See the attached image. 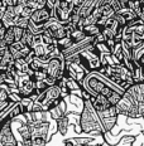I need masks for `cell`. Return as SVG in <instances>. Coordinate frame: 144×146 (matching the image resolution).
Segmentation results:
<instances>
[{
  "label": "cell",
  "instance_id": "cell-10",
  "mask_svg": "<svg viewBox=\"0 0 144 146\" xmlns=\"http://www.w3.org/2000/svg\"><path fill=\"white\" fill-rule=\"evenodd\" d=\"M77 9L70 0H58L56 8L53 10V17L61 23H70L73 13H76Z\"/></svg>",
  "mask_w": 144,
  "mask_h": 146
},
{
  "label": "cell",
  "instance_id": "cell-16",
  "mask_svg": "<svg viewBox=\"0 0 144 146\" xmlns=\"http://www.w3.org/2000/svg\"><path fill=\"white\" fill-rule=\"evenodd\" d=\"M8 48L10 50V53L13 54L14 59H28L29 56L33 53L32 48L22 43V42H17V43L9 45Z\"/></svg>",
  "mask_w": 144,
  "mask_h": 146
},
{
  "label": "cell",
  "instance_id": "cell-2",
  "mask_svg": "<svg viewBox=\"0 0 144 146\" xmlns=\"http://www.w3.org/2000/svg\"><path fill=\"white\" fill-rule=\"evenodd\" d=\"M82 103H84V106H82V111L78 118L77 131L80 133H86V135H91V133L105 135V127L101 122L97 111L94 108L90 98L84 97Z\"/></svg>",
  "mask_w": 144,
  "mask_h": 146
},
{
  "label": "cell",
  "instance_id": "cell-29",
  "mask_svg": "<svg viewBox=\"0 0 144 146\" xmlns=\"http://www.w3.org/2000/svg\"><path fill=\"white\" fill-rule=\"evenodd\" d=\"M58 0H46V7H47L50 10L53 11L54 8H56V4H57Z\"/></svg>",
  "mask_w": 144,
  "mask_h": 146
},
{
  "label": "cell",
  "instance_id": "cell-6",
  "mask_svg": "<svg viewBox=\"0 0 144 146\" xmlns=\"http://www.w3.org/2000/svg\"><path fill=\"white\" fill-rule=\"evenodd\" d=\"M77 58H78L80 64L84 67L87 73L99 72L101 67L104 66V59H102V56H101L100 47L95 43L92 45H90L87 49L78 53Z\"/></svg>",
  "mask_w": 144,
  "mask_h": 146
},
{
  "label": "cell",
  "instance_id": "cell-31",
  "mask_svg": "<svg viewBox=\"0 0 144 146\" xmlns=\"http://www.w3.org/2000/svg\"><path fill=\"white\" fill-rule=\"evenodd\" d=\"M18 1H19V0H4V3H5L7 7H14V5H18Z\"/></svg>",
  "mask_w": 144,
  "mask_h": 146
},
{
  "label": "cell",
  "instance_id": "cell-21",
  "mask_svg": "<svg viewBox=\"0 0 144 146\" xmlns=\"http://www.w3.org/2000/svg\"><path fill=\"white\" fill-rule=\"evenodd\" d=\"M57 123V131L60 135L65 136L67 132H68V129H70V125H71V121H70V116L66 115V116L61 117L60 120L56 121Z\"/></svg>",
  "mask_w": 144,
  "mask_h": 146
},
{
  "label": "cell",
  "instance_id": "cell-32",
  "mask_svg": "<svg viewBox=\"0 0 144 146\" xmlns=\"http://www.w3.org/2000/svg\"><path fill=\"white\" fill-rule=\"evenodd\" d=\"M4 83H5V74L3 72H0V86Z\"/></svg>",
  "mask_w": 144,
  "mask_h": 146
},
{
  "label": "cell",
  "instance_id": "cell-19",
  "mask_svg": "<svg viewBox=\"0 0 144 146\" xmlns=\"http://www.w3.org/2000/svg\"><path fill=\"white\" fill-rule=\"evenodd\" d=\"M88 98H90V101H91V103H92L94 108L96 110L97 112H101V111H104V110L109 108L110 106H113L111 103H110L109 100L106 98L105 96H102V95L88 96Z\"/></svg>",
  "mask_w": 144,
  "mask_h": 146
},
{
  "label": "cell",
  "instance_id": "cell-13",
  "mask_svg": "<svg viewBox=\"0 0 144 146\" xmlns=\"http://www.w3.org/2000/svg\"><path fill=\"white\" fill-rule=\"evenodd\" d=\"M124 95L129 97L135 105H144V82H135L125 90Z\"/></svg>",
  "mask_w": 144,
  "mask_h": 146
},
{
  "label": "cell",
  "instance_id": "cell-20",
  "mask_svg": "<svg viewBox=\"0 0 144 146\" xmlns=\"http://www.w3.org/2000/svg\"><path fill=\"white\" fill-rule=\"evenodd\" d=\"M48 113H50V117L52 118V120H54V121H57V120H60L61 117L66 116L67 115V105H66V102L63 101L61 105H58L57 107L52 108Z\"/></svg>",
  "mask_w": 144,
  "mask_h": 146
},
{
  "label": "cell",
  "instance_id": "cell-24",
  "mask_svg": "<svg viewBox=\"0 0 144 146\" xmlns=\"http://www.w3.org/2000/svg\"><path fill=\"white\" fill-rule=\"evenodd\" d=\"M68 36L71 38V40L73 42V43H78V42H82L87 38L86 33H85L84 29H81V28H75Z\"/></svg>",
  "mask_w": 144,
  "mask_h": 146
},
{
  "label": "cell",
  "instance_id": "cell-5",
  "mask_svg": "<svg viewBox=\"0 0 144 146\" xmlns=\"http://www.w3.org/2000/svg\"><path fill=\"white\" fill-rule=\"evenodd\" d=\"M42 115L44 113H39V117L34 112L24 115L32 130V146H46L50 140V121L42 117Z\"/></svg>",
  "mask_w": 144,
  "mask_h": 146
},
{
  "label": "cell",
  "instance_id": "cell-33",
  "mask_svg": "<svg viewBox=\"0 0 144 146\" xmlns=\"http://www.w3.org/2000/svg\"><path fill=\"white\" fill-rule=\"evenodd\" d=\"M119 1L121 3V5H123V7H124V8H127V7H128V4H129V1H130V0H119Z\"/></svg>",
  "mask_w": 144,
  "mask_h": 146
},
{
  "label": "cell",
  "instance_id": "cell-23",
  "mask_svg": "<svg viewBox=\"0 0 144 146\" xmlns=\"http://www.w3.org/2000/svg\"><path fill=\"white\" fill-rule=\"evenodd\" d=\"M82 29H84V32L86 33L87 36H94V38L100 35L101 30H102V28L100 25H97V24H88V25H85Z\"/></svg>",
  "mask_w": 144,
  "mask_h": 146
},
{
  "label": "cell",
  "instance_id": "cell-7",
  "mask_svg": "<svg viewBox=\"0 0 144 146\" xmlns=\"http://www.w3.org/2000/svg\"><path fill=\"white\" fill-rule=\"evenodd\" d=\"M46 72H47L48 77L54 80L57 83L63 80L66 72V58L62 52L57 50L48 58Z\"/></svg>",
  "mask_w": 144,
  "mask_h": 146
},
{
  "label": "cell",
  "instance_id": "cell-34",
  "mask_svg": "<svg viewBox=\"0 0 144 146\" xmlns=\"http://www.w3.org/2000/svg\"><path fill=\"white\" fill-rule=\"evenodd\" d=\"M140 68H142V81L144 82V64L140 67Z\"/></svg>",
  "mask_w": 144,
  "mask_h": 146
},
{
  "label": "cell",
  "instance_id": "cell-25",
  "mask_svg": "<svg viewBox=\"0 0 144 146\" xmlns=\"http://www.w3.org/2000/svg\"><path fill=\"white\" fill-rule=\"evenodd\" d=\"M18 4L20 5H28V7L33 8L34 10L41 9L46 7V0H19Z\"/></svg>",
  "mask_w": 144,
  "mask_h": 146
},
{
  "label": "cell",
  "instance_id": "cell-26",
  "mask_svg": "<svg viewBox=\"0 0 144 146\" xmlns=\"http://www.w3.org/2000/svg\"><path fill=\"white\" fill-rule=\"evenodd\" d=\"M118 13L120 14L121 17L125 19L127 24H128V23H130V22H133V20H135V19H138V18H139L135 13H134L133 10H131L130 8H128V7H127V8H123L120 11H118Z\"/></svg>",
  "mask_w": 144,
  "mask_h": 146
},
{
  "label": "cell",
  "instance_id": "cell-28",
  "mask_svg": "<svg viewBox=\"0 0 144 146\" xmlns=\"http://www.w3.org/2000/svg\"><path fill=\"white\" fill-rule=\"evenodd\" d=\"M110 5H111L113 9H114L116 13H118V11H120L121 9L124 8V7L121 5V3L119 1V0H111V1H110Z\"/></svg>",
  "mask_w": 144,
  "mask_h": 146
},
{
  "label": "cell",
  "instance_id": "cell-8",
  "mask_svg": "<svg viewBox=\"0 0 144 146\" xmlns=\"http://www.w3.org/2000/svg\"><path fill=\"white\" fill-rule=\"evenodd\" d=\"M15 93H17L20 98H33V100L35 98L37 97L35 81L33 80L32 73L17 77V82H15Z\"/></svg>",
  "mask_w": 144,
  "mask_h": 146
},
{
  "label": "cell",
  "instance_id": "cell-4",
  "mask_svg": "<svg viewBox=\"0 0 144 146\" xmlns=\"http://www.w3.org/2000/svg\"><path fill=\"white\" fill-rule=\"evenodd\" d=\"M66 96L62 91L60 84L48 87L43 92H41L33 101V110L32 112L35 113H48L52 108L57 107L65 101Z\"/></svg>",
  "mask_w": 144,
  "mask_h": 146
},
{
  "label": "cell",
  "instance_id": "cell-1",
  "mask_svg": "<svg viewBox=\"0 0 144 146\" xmlns=\"http://www.w3.org/2000/svg\"><path fill=\"white\" fill-rule=\"evenodd\" d=\"M81 86L82 91H85L88 96L102 95L114 106L118 105L125 92L124 90L114 84L111 81H109L102 74H100L99 72L87 73L84 81L81 82Z\"/></svg>",
  "mask_w": 144,
  "mask_h": 146
},
{
  "label": "cell",
  "instance_id": "cell-18",
  "mask_svg": "<svg viewBox=\"0 0 144 146\" xmlns=\"http://www.w3.org/2000/svg\"><path fill=\"white\" fill-rule=\"evenodd\" d=\"M14 63H15V59L8 48V49L5 50V53L3 54L1 59H0V72H3V73L10 72L14 67Z\"/></svg>",
  "mask_w": 144,
  "mask_h": 146
},
{
  "label": "cell",
  "instance_id": "cell-11",
  "mask_svg": "<svg viewBox=\"0 0 144 146\" xmlns=\"http://www.w3.org/2000/svg\"><path fill=\"white\" fill-rule=\"evenodd\" d=\"M86 74H87V72L85 71L84 67L80 64L77 56L66 59V72H65L66 77H70L81 83L84 81V78L86 77Z\"/></svg>",
  "mask_w": 144,
  "mask_h": 146
},
{
  "label": "cell",
  "instance_id": "cell-15",
  "mask_svg": "<svg viewBox=\"0 0 144 146\" xmlns=\"http://www.w3.org/2000/svg\"><path fill=\"white\" fill-rule=\"evenodd\" d=\"M22 9H23V5H20V4L14 5V7H8L4 13V17H3L1 22L7 27L15 25L18 19L22 17Z\"/></svg>",
  "mask_w": 144,
  "mask_h": 146
},
{
  "label": "cell",
  "instance_id": "cell-14",
  "mask_svg": "<svg viewBox=\"0 0 144 146\" xmlns=\"http://www.w3.org/2000/svg\"><path fill=\"white\" fill-rule=\"evenodd\" d=\"M13 122L14 121H8L3 125L0 130V146H18V141L11 129Z\"/></svg>",
  "mask_w": 144,
  "mask_h": 146
},
{
  "label": "cell",
  "instance_id": "cell-30",
  "mask_svg": "<svg viewBox=\"0 0 144 146\" xmlns=\"http://www.w3.org/2000/svg\"><path fill=\"white\" fill-rule=\"evenodd\" d=\"M7 29H8V27L5 25L4 23L0 20V38H4V35H5V32H7Z\"/></svg>",
  "mask_w": 144,
  "mask_h": 146
},
{
  "label": "cell",
  "instance_id": "cell-22",
  "mask_svg": "<svg viewBox=\"0 0 144 146\" xmlns=\"http://www.w3.org/2000/svg\"><path fill=\"white\" fill-rule=\"evenodd\" d=\"M4 42L7 43V45H9L17 43V34H15V25H11V27H8L7 32H5V35H4Z\"/></svg>",
  "mask_w": 144,
  "mask_h": 146
},
{
  "label": "cell",
  "instance_id": "cell-12",
  "mask_svg": "<svg viewBox=\"0 0 144 146\" xmlns=\"http://www.w3.org/2000/svg\"><path fill=\"white\" fill-rule=\"evenodd\" d=\"M97 113H99L101 122H102L104 127H105L106 133H109L114 129L116 122H118L119 113H118V111H116V106L113 105V106H110L109 108L104 110V111H101V112H97Z\"/></svg>",
  "mask_w": 144,
  "mask_h": 146
},
{
  "label": "cell",
  "instance_id": "cell-17",
  "mask_svg": "<svg viewBox=\"0 0 144 146\" xmlns=\"http://www.w3.org/2000/svg\"><path fill=\"white\" fill-rule=\"evenodd\" d=\"M10 72L14 73L15 77H19V76H25L32 73V69H30L29 63L27 59H15L14 67Z\"/></svg>",
  "mask_w": 144,
  "mask_h": 146
},
{
  "label": "cell",
  "instance_id": "cell-27",
  "mask_svg": "<svg viewBox=\"0 0 144 146\" xmlns=\"http://www.w3.org/2000/svg\"><path fill=\"white\" fill-rule=\"evenodd\" d=\"M33 39H34V32L29 28H25L24 29V33H23V38H22V43H24L25 45L32 48V44H33Z\"/></svg>",
  "mask_w": 144,
  "mask_h": 146
},
{
  "label": "cell",
  "instance_id": "cell-35",
  "mask_svg": "<svg viewBox=\"0 0 144 146\" xmlns=\"http://www.w3.org/2000/svg\"><path fill=\"white\" fill-rule=\"evenodd\" d=\"M85 146H95V145H92V144H87V145H85Z\"/></svg>",
  "mask_w": 144,
  "mask_h": 146
},
{
  "label": "cell",
  "instance_id": "cell-3",
  "mask_svg": "<svg viewBox=\"0 0 144 146\" xmlns=\"http://www.w3.org/2000/svg\"><path fill=\"white\" fill-rule=\"evenodd\" d=\"M99 73L124 91L128 87H130L131 84L135 83V80H134V76L131 71L123 63H114V62L108 63L104 60V66L101 67Z\"/></svg>",
  "mask_w": 144,
  "mask_h": 146
},
{
  "label": "cell",
  "instance_id": "cell-9",
  "mask_svg": "<svg viewBox=\"0 0 144 146\" xmlns=\"http://www.w3.org/2000/svg\"><path fill=\"white\" fill-rule=\"evenodd\" d=\"M52 18H53V11L50 10L47 7L37 9V10H34V13L32 14V17H30L29 28L34 32V34L42 32L44 25L50 22Z\"/></svg>",
  "mask_w": 144,
  "mask_h": 146
}]
</instances>
